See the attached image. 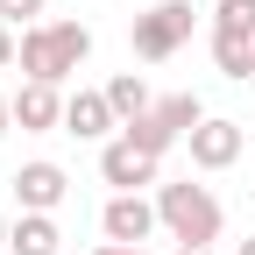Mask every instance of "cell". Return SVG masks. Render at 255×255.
Returning <instances> with one entry per match:
<instances>
[{"mask_svg": "<svg viewBox=\"0 0 255 255\" xmlns=\"http://www.w3.org/2000/svg\"><path fill=\"white\" fill-rule=\"evenodd\" d=\"M21 78H36V85H64L78 71V64L92 57V28L85 21H64V14H50V21H36V28H21Z\"/></svg>", "mask_w": 255, "mask_h": 255, "instance_id": "obj_1", "label": "cell"}, {"mask_svg": "<svg viewBox=\"0 0 255 255\" xmlns=\"http://www.w3.org/2000/svg\"><path fill=\"white\" fill-rule=\"evenodd\" d=\"M156 220H163L170 241H191V248H213L220 227H227V213H220V199L206 184H156Z\"/></svg>", "mask_w": 255, "mask_h": 255, "instance_id": "obj_2", "label": "cell"}, {"mask_svg": "<svg viewBox=\"0 0 255 255\" xmlns=\"http://www.w3.org/2000/svg\"><path fill=\"white\" fill-rule=\"evenodd\" d=\"M191 28H199V7L191 0H156L149 14H135V28H128V43H135L142 64H163L191 43Z\"/></svg>", "mask_w": 255, "mask_h": 255, "instance_id": "obj_3", "label": "cell"}, {"mask_svg": "<svg viewBox=\"0 0 255 255\" xmlns=\"http://www.w3.org/2000/svg\"><path fill=\"white\" fill-rule=\"evenodd\" d=\"M184 149H191V170H234V163H241V149H248V128H241V121L206 114V121L184 135Z\"/></svg>", "mask_w": 255, "mask_h": 255, "instance_id": "obj_4", "label": "cell"}, {"mask_svg": "<svg viewBox=\"0 0 255 255\" xmlns=\"http://www.w3.org/2000/svg\"><path fill=\"white\" fill-rule=\"evenodd\" d=\"M156 227H163V220H156V199H142V191H114L107 213H100V234L121 241V248H149Z\"/></svg>", "mask_w": 255, "mask_h": 255, "instance_id": "obj_5", "label": "cell"}, {"mask_svg": "<svg viewBox=\"0 0 255 255\" xmlns=\"http://www.w3.org/2000/svg\"><path fill=\"white\" fill-rule=\"evenodd\" d=\"M156 163H163V156H142L128 135L100 142V177H107L114 191H149V184H156Z\"/></svg>", "mask_w": 255, "mask_h": 255, "instance_id": "obj_6", "label": "cell"}, {"mask_svg": "<svg viewBox=\"0 0 255 255\" xmlns=\"http://www.w3.org/2000/svg\"><path fill=\"white\" fill-rule=\"evenodd\" d=\"M64 191H71V177H64L50 156H36V163L14 170V206H21V213H57Z\"/></svg>", "mask_w": 255, "mask_h": 255, "instance_id": "obj_7", "label": "cell"}, {"mask_svg": "<svg viewBox=\"0 0 255 255\" xmlns=\"http://www.w3.org/2000/svg\"><path fill=\"white\" fill-rule=\"evenodd\" d=\"M114 128H121V114L107 107V92H71V100H64V135H78V142H114Z\"/></svg>", "mask_w": 255, "mask_h": 255, "instance_id": "obj_8", "label": "cell"}, {"mask_svg": "<svg viewBox=\"0 0 255 255\" xmlns=\"http://www.w3.org/2000/svg\"><path fill=\"white\" fill-rule=\"evenodd\" d=\"M14 128H21V135H50V128H64V92L21 78V92H14Z\"/></svg>", "mask_w": 255, "mask_h": 255, "instance_id": "obj_9", "label": "cell"}, {"mask_svg": "<svg viewBox=\"0 0 255 255\" xmlns=\"http://www.w3.org/2000/svg\"><path fill=\"white\" fill-rule=\"evenodd\" d=\"M7 255H64L57 213H21L14 227H7Z\"/></svg>", "mask_w": 255, "mask_h": 255, "instance_id": "obj_10", "label": "cell"}, {"mask_svg": "<svg viewBox=\"0 0 255 255\" xmlns=\"http://www.w3.org/2000/svg\"><path fill=\"white\" fill-rule=\"evenodd\" d=\"M100 92H107V107L121 114V128L135 121V114H149V107H156V92H149V78H142V71H114Z\"/></svg>", "mask_w": 255, "mask_h": 255, "instance_id": "obj_11", "label": "cell"}, {"mask_svg": "<svg viewBox=\"0 0 255 255\" xmlns=\"http://www.w3.org/2000/svg\"><path fill=\"white\" fill-rule=\"evenodd\" d=\"M213 64H220V78L248 85L255 78V36H220V28H213Z\"/></svg>", "mask_w": 255, "mask_h": 255, "instance_id": "obj_12", "label": "cell"}, {"mask_svg": "<svg viewBox=\"0 0 255 255\" xmlns=\"http://www.w3.org/2000/svg\"><path fill=\"white\" fill-rule=\"evenodd\" d=\"M121 135H128V142H135L142 156H170V149L184 142V135H177V128H163V114H156V107H149V114H135V121H128V128H121Z\"/></svg>", "mask_w": 255, "mask_h": 255, "instance_id": "obj_13", "label": "cell"}, {"mask_svg": "<svg viewBox=\"0 0 255 255\" xmlns=\"http://www.w3.org/2000/svg\"><path fill=\"white\" fill-rule=\"evenodd\" d=\"M156 114H163V128L191 135V128L206 121V100H199V92H170V100H156Z\"/></svg>", "mask_w": 255, "mask_h": 255, "instance_id": "obj_14", "label": "cell"}, {"mask_svg": "<svg viewBox=\"0 0 255 255\" xmlns=\"http://www.w3.org/2000/svg\"><path fill=\"white\" fill-rule=\"evenodd\" d=\"M213 28H220V36H255V0H220Z\"/></svg>", "mask_w": 255, "mask_h": 255, "instance_id": "obj_15", "label": "cell"}, {"mask_svg": "<svg viewBox=\"0 0 255 255\" xmlns=\"http://www.w3.org/2000/svg\"><path fill=\"white\" fill-rule=\"evenodd\" d=\"M43 7H50V0H0V21H21V28H36V21H50Z\"/></svg>", "mask_w": 255, "mask_h": 255, "instance_id": "obj_16", "label": "cell"}, {"mask_svg": "<svg viewBox=\"0 0 255 255\" xmlns=\"http://www.w3.org/2000/svg\"><path fill=\"white\" fill-rule=\"evenodd\" d=\"M14 50H21V43L7 36V21H0V71H7V64H14Z\"/></svg>", "mask_w": 255, "mask_h": 255, "instance_id": "obj_17", "label": "cell"}, {"mask_svg": "<svg viewBox=\"0 0 255 255\" xmlns=\"http://www.w3.org/2000/svg\"><path fill=\"white\" fill-rule=\"evenodd\" d=\"M92 255H156V248H121V241H100Z\"/></svg>", "mask_w": 255, "mask_h": 255, "instance_id": "obj_18", "label": "cell"}, {"mask_svg": "<svg viewBox=\"0 0 255 255\" xmlns=\"http://www.w3.org/2000/svg\"><path fill=\"white\" fill-rule=\"evenodd\" d=\"M7 128H14V100L0 92V135H7Z\"/></svg>", "mask_w": 255, "mask_h": 255, "instance_id": "obj_19", "label": "cell"}, {"mask_svg": "<svg viewBox=\"0 0 255 255\" xmlns=\"http://www.w3.org/2000/svg\"><path fill=\"white\" fill-rule=\"evenodd\" d=\"M177 255H213V248H191V241H177Z\"/></svg>", "mask_w": 255, "mask_h": 255, "instance_id": "obj_20", "label": "cell"}, {"mask_svg": "<svg viewBox=\"0 0 255 255\" xmlns=\"http://www.w3.org/2000/svg\"><path fill=\"white\" fill-rule=\"evenodd\" d=\"M7 227H14V220H7V213H0V248H7Z\"/></svg>", "mask_w": 255, "mask_h": 255, "instance_id": "obj_21", "label": "cell"}, {"mask_svg": "<svg viewBox=\"0 0 255 255\" xmlns=\"http://www.w3.org/2000/svg\"><path fill=\"white\" fill-rule=\"evenodd\" d=\"M241 255H255V234H248V241H241Z\"/></svg>", "mask_w": 255, "mask_h": 255, "instance_id": "obj_22", "label": "cell"}]
</instances>
